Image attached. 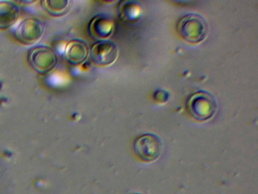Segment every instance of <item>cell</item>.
<instances>
[{
	"label": "cell",
	"mask_w": 258,
	"mask_h": 194,
	"mask_svg": "<svg viewBox=\"0 0 258 194\" xmlns=\"http://www.w3.org/2000/svg\"><path fill=\"white\" fill-rule=\"evenodd\" d=\"M142 14L141 5L137 2H120L116 9L117 18L125 24H135L140 21Z\"/></svg>",
	"instance_id": "obj_8"
},
{
	"label": "cell",
	"mask_w": 258,
	"mask_h": 194,
	"mask_svg": "<svg viewBox=\"0 0 258 194\" xmlns=\"http://www.w3.org/2000/svg\"><path fill=\"white\" fill-rule=\"evenodd\" d=\"M155 98L156 99L157 101L161 102V103H164L166 102L168 99V93L166 91L161 90L158 91L155 93Z\"/></svg>",
	"instance_id": "obj_12"
},
{
	"label": "cell",
	"mask_w": 258,
	"mask_h": 194,
	"mask_svg": "<svg viewBox=\"0 0 258 194\" xmlns=\"http://www.w3.org/2000/svg\"><path fill=\"white\" fill-rule=\"evenodd\" d=\"M28 60L31 67L41 74L51 72L58 63L55 52L46 45H37L31 48L28 53Z\"/></svg>",
	"instance_id": "obj_4"
},
{
	"label": "cell",
	"mask_w": 258,
	"mask_h": 194,
	"mask_svg": "<svg viewBox=\"0 0 258 194\" xmlns=\"http://www.w3.org/2000/svg\"><path fill=\"white\" fill-rule=\"evenodd\" d=\"M118 53L117 45L108 40L96 42L90 50L92 60L99 66H108L114 63L117 59Z\"/></svg>",
	"instance_id": "obj_6"
},
{
	"label": "cell",
	"mask_w": 258,
	"mask_h": 194,
	"mask_svg": "<svg viewBox=\"0 0 258 194\" xmlns=\"http://www.w3.org/2000/svg\"><path fill=\"white\" fill-rule=\"evenodd\" d=\"M135 194H137V193H135Z\"/></svg>",
	"instance_id": "obj_13"
},
{
	"label": "cell",
	"mask_w": 258,
	"mask_h": 194,
	"mask_svg": "<svg viewBox=\"0 0 258 194\" xmlns=\"http://www.w3.org/2000/svg\"><path fill=\"white\" fill-rule=\"evenodd\" d=\"M186 109L189 115L197 121H208L217 112V102L210 92L198 91L188 97Z\"/></svg>",
	"instance_id": "obj_2"
},
{
	"label": "cell",
	"mask_w": 258,
	"mask_h": 194,
	"mask_svg": "<svg viewBox=\"0 0 258 194\" xmlns=\"http://www.w3.org/2000/svg\"><path fill=\"white\" fill-rule=\"evenodd\" d=\"M162 141L153 133L140 135L134 141V152L144 162H152L157 160L162 153Z\"/></svg>",
	"instance_id": "obj_3"
},
{
	"label": "cell",
	"mask_w": 258,
	"mask_h": 194,
	"mask_svg": "<svg viewBox=\"0 0 258 194\" xmlns=\"http://www.w3.org/2000/svg\"><path fill=\"white\" fill-rule=\"evenodd\" d=\"M114 21L106 15L95 16L89 24L88 31L91 37L105 40L112 34Z\"/></svg>",
	"instance_id": "obj_7"
},
{
	"label": "cell",
	"mask_w": 258,
	"mask_h": 194,
	"mask_svg": "<svg viewBox=\"0 0 258 194\" xmlns=\"http://www.w3.org/2000/svg\"><path fill=\"white\" fill-rule=\"evenodd\" d=\"M44 33V25L40 20L28 18L22 20L14 30L15 36L21 43L34 45L38 42Z\"/></svg>",
	"instance_id": "obj_5"
},
{
	"label": "cell",
	"mask_w": 258,
	"mask_h": 194,
	"mask_svg": "<svg viewBox=\"0 0 258 194\" xmlns=\"http://www.w3.org/2000/svg\"><path fill=\"white\" fill-rule=\"evenodd\" d=\"M179 36L190 43L205 40L208 34L206 20L199 14L190 13L180 18L176 26Z\"/></svg>",
	"instance_id": "obj_1"
},
{
	"label": "cell",
	"mask_w": 258,
	"mask_h": 194,
	"mask_svg": "<svg viewBox=\"0 0 258 194\" xmlns=\"http://www.w3.org/2000/svg\"><path fill=\"white\" fill-rule=\"evenodd\" d=\"M90 54L88 45L81 39H73L68 43L64 56L66 60L73 65H78L85 62Z\"/></svg>",
	"instance_id": "obj_9"
},
{
	"label": "cell",
	"mask_w": 258,
	"mask_h": 194,
	"mask_svg": "<svg viewBox=\"0 0 258 194\" xmlns=\"http://www.w3.org/2000/svg\"><path fill=\"white\" fill-rule=\"evenodd\" d=\"M41 3L46 12L52 16H61L67 13L70 8V1L67 0H46Z\"/></svg>",
	"instance_id": "obj_11"
},
{
	"label": "cell",
	"mask_w": 258,
	"mask_h": 194,
	"mask_svg": "<svg viewBox=\"0 0 258 194\" xmlns=\"http://www.w3.org/2000/svg\"><path fill=\"white\" fill-rule=\"evenodd\" d=\"M20 15L18 5L11 1L0 2V30H7L16 24Z\"/></svg>",
	"instance_id": "obj_10"
}]
</instances>
